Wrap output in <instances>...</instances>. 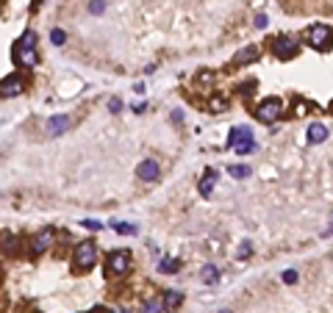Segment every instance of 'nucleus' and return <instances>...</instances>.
<instances>
[{"label": "nucleus", "mask_w": 333, "mask_h": 313, "mask_svg": "<svg viewBox=\"0 0 333 313\" xmlns=\"http://www.w3.org/2000/svg\"><path fill=\"white\" fill-rule=\"evenodd\" d=\"M36 34L34 31H25V34L20 36L14 47H11V61L17 64V67H25V69H34L39 56H36Z\"/></svg>", "instance_id": "1"}, {"label": "nucleus", "mask_w": 333, "mask_h": 313, "mask_svg": "<svg viewBox=\"0 0 333 313\" xmlns=\"http://www.w3.org/2000/svg\"><path fill=\"white\" fill-rule=\"evenodd\" d=\"M306 42L314 47V50H331L333 47V28L331 25H311L306 31Z\"/></svg>", "instance_id": "2"}, {"label": "nucleus", "mask_w": 333, "mask_h": 313, "mask_svg": "<svg viewBox=\"0 0 333 313\" xmlns=\"http://www.w3.org/2000/svg\"><path fill=\"white\" fill-rule=\"evenodd\" d=\"M228 144H231L233 150L239 152V155H247V152L256 150V142H253V133H250V127L239 125V127H233L231 136H228Z\"/></svg>", "instance_id": "3"}, {"label": "nucleus", "mask_w": 333, "mask_h": 313, "mask_svg": "<svg viewBox=\"0 0 333 313\" xmlns=\"http://www.w3.org/2000/svg\"><path fill=\"white\" fill-rule=\"evenodd\" d=\"M281 111H283V103L278 100V97H266V100L258 103V108H256V117L261 119V122H275V119L281 117Z\"/></svg>", "instance_id": "4"}, {"label": "nucleus", "mask_w": 333, "mask_h": 313, "mask_svg": "<svg viewBox=\"0 0 333 313\" xmlns=\"http://www.w3.org/2000/svg\"><path fill=\"white\" fill-rule=\"evenodd\" d=\"M94 263H97V247L92 241H81L75 250V266L86 271V269H92Z\"/></svg>", "instance_id": "5"}, {"label": "nucleus", "mask_w": 333, "mask_h": 313, "mask_svg": "<svg viewBox=\"0 0 333 313\" xmlns=\"http://www.w3.org/2000/svg\"><path fill=\"white\" fill-rule=\"evenodd\" d=\"M297 50H300L297 42L289 39V36H278V39H272V53L281 61H291L294 56H297Z\"/></svg>", "instance_id": "6"}, {"label": "nucleus", "mask_w": 333, "mask_h": 313, "mask_svg": "<svg viewBox=\"0 0 333 313\" xmlns=\"http://www.w3.org/2000/svg\"><path fill=\"white\" fill-rule=\"evenodd\" d=\"M131 266V255L125 250H117V252L109 255V274L111 277H117V274H125Z\"/></svg>", "instance_id": "7"}, {"label": "nucleus", "mask_w": 333, "mask_h": 313, "mask_svg": "<svg viewBox=\"0 0 333 313\" xmlns=\"http://www.w3.org/2000/svg\"><path fill=\"white\" fill-rule=\"evenodd\" d=\"M136 175H139L142 180H147V183H153V180H158L161 169H158V164H155L153 158H145V161L136 167Z\"/></svg>", "instance_id": "8"}, {"label": "nucleus", "mask_w": 333, "mask_h": 313, "mask_svg": "<svg viewBox=\"0 0 333 313\" xmlns=\"http://www.w3.org/2000/svg\"><path fill=\"white\" fill-rule=\"evenodd\" d=\"M69 125H72V117H67V114H59V117H50L47 119V133L50 136H61L67 133Z\"/></svg>", "instance_id": "9"}, {"label": "nucleus", "mask_w": 333, "mask_h": 313, "mask_svg": "<svg viewBox=\"0 0 333 313\" xmlns=\"http://www.w3.org/2000/svg\"><path fill=\"white\" fill-rule=\"evenodd\" d=\"M53 241H56V233H53L50 228H44L42 233H39V236L34 238V255H42V252H47Z\"/></svg>", "instance_id": "10"}, {"label": "nucleus", "mask_w": 333, "mask_h": 313, "mask_svg": "<svg viewBox=\"0 0 333 313\" xmlns=\"http://www.w3.org/2000/svg\"><path fill=\"white\" fill-rule=\"evenodd\" d=\"M22 78H17V75H11V78H3V86H0V94L3 97H14V94H20L22 92Z\"/></svg>", "instance_id": "11"}, {"label": "nucleus", "mask_w": 333, "mask_h": 313, "mask_svg": "<svg viewBox=\"0 0 333 313\" xmlns=\"http://www.w3.org/2000/svg\"><path fill=\"white\" fill-rule=\"evenodd\" d=\"M328 139V127L322 125V122H314V125L308 127V142L311 144H319V142H325Z\"/></svg>", "instance_id": "12"}, {"label": "nucleus", "mask_w": 333, "mask_h": 313, "mask_svg": "<svg viewBox=\"0 0 333 313\" xmlns=\"http://www.w3.org/2000/svg\"><path fill=\"white\" fill-rule=\"evenodd\" d=\"M258 59V44H250L244 50H239L233 56V64H247V61H256Z\"/></svg>", "instance_id": "13"}, {"label": "nucleus", "mask_w": 333, "mask_h": 313, "mask_svg": "<svg viewBox=\"0 0 333 313\" xmlns=\"http://www.w3.org/2000/svg\"><path fill=\"white\" fill-rule=\"evenodd\" d=\"M214 186H217V172L208 169V172L203 175V180H200V194H203V197H211Z\"/></svg>", "instance_id": "14"}, {"label": "nucleus", "mask_w": 333, "mask_h": 313, "mask_svg": "<svg viewBox=\"0 0 333 313\" xmlns=\"http://www.w3.org/2000/svg\"><path fill=\"white\" fill-rule=\"evenodd\" d=\"M200 280H203L205 286H214V283L220 280V271H217V266H211V263H205L203 269H200Z\"/></svg>", "instance_id": "15"}, {"label": "nucleus", "mask_w": 333, "mask_h": 313, "mask_svg": "<svg viewBox=\"0 0 333 313\" xmlns=\"http://www.w3.org/2000/svg\"><path fill=\"white\" fill-rule=\"evenodd\" d=\"M228 175H231V178H250L253 169H250L247 164H231V167H228Z\"/></svg>", "instance_id": "16"}, {"label": "nucleus", "mask_w": 333, "mask_h": 313, "mask_svg": "<svg viewBox=\"0 0 333 313\" xmlns=\"http://www.w3.org/2000/svg\"><path fill=\"white\" fill-rule=\"evenodd\" d=\"M164 308H167L164 299H147V302L142 305V313H164Z\"/></svg>", "instance_id": "17"}, {"label": "nucleus", "mask_w": 333, "mask_h": 313, "mask_svg": "<svg viewBox=\"0 0 333 313\" xmlns=\"http://www.w3.org/2000/svg\"><path fill=\"white\" fill-rule=\"evenodd\" d=\"M178 266H180V263L175 261V258H164V261L158 263V271H164V274H175V271H178Z\"/></svg>", "instance_id": "18"}, {"label": "nucleus", "mask_w": 333, "mask_h": 313, "mask_svg": "<svg viewBox=\"0 0 333 313\" xmlns=\"http://www.w3.org/2000/svg\"><path fill=\"white\" fill-rule=\"evenodd\" d=\"M114 230H117L120 236H133V233H136L133 225H122V222H114Z\"/></svg>", "instance_id": "19"}, {"label": "nucleus", "mask_w": 333, "mask_h": 313, "mask_svg": "<svg viewBox=\"0 0 333 313\" xmlns=\"http://www.w3.org/2000/svg\"><path fill=\"white\" fill-rule=\"evenodd\" d=\"M64 39H67V34H64L61 28H53L50 31V42L53 44H64Z\"/></svg>", "instance_id": "20"}, {"label": "nucleus", "mask_w": 333, "mask_h": 313, "mask_svg": "<svg viewBox=\"0 0 333 313\" xmlns=\"http://www.w3.org/2000/svg\"><path fill=\"white\" fill-rule=\"evenodd\" d=\"M164 302H167V308H175V305L180 302V294H178V291H170V294H167V299H164Z\"/></svg>", "instance_id": "21"}, {"label": "nucleus", "mask_w": 333, "mask_h": 313, "mask_svg": "<svg viewBox=\"0 0 333 313\" xmlns=\"http://www.w3.org/2000/svg\"><path fill=\"white\" fill-rule=\"evenodd\" d=\"M120 108H122V100H120V97H111V100H109V111H111V114H120Z\"/></svg>", "instance_id": "22"}, {"label": "nucleus", "mask_w": 333, "mask_h": 313, "mask_svg": "<svg viewBox=\"0 0 333 313\" xmlns=\"http://www.w3.org/2000/svg\"><path fill=\"white\" fill-rule=\"evenodd\" d=\"M283 283H289V286H291V283H297V271L286 269V271H283Z\"/></svg>", "instance_id": "23"}, {"label": "nucleus", "mask_w": 333, "mask_h": 313, "mask_svg": "<svg viewBox=\"0 0 333 313\" xmlns=\"http://www.w3.org/2000/svg\"><path fill=\"white\" fill-rule=\"evenodd\" d=\"M103 9H106V3H103V0H92V3H89V11H92V14H100Z\"/></svg>", "instance_id": "24"}, {"label": "nucleus", "mask_w": 333, "mask_h": 313, "mask_svg": "<svg viewBox=\"0 0 333 313\" xmlns=\"http://www.w3.org/2000/svg\"><path fill=\"white\" fill-rule=\"evenodd\" d=\"M84 228H89V230H100V228H103V222H97V219H84Z\"/></svg>", "instance_id": "25"}, {"label": "nucleus", "mask_w": 333, "mask_h": 313, "mask_svg": "<svg viewBox=\"0 0 333 313\" xmlns=\"http://www.w3.org/2000/svg\"><path fill=\"white\" fill-rule=\"evenodd\" d=\"M266 25H269L266 14H258V17H256V28H266Z\"/></svg>", "instance_id": "26"}, {"label": "nucleus", "mask_w": 333, "mask_h": 313, "mask_svg": "<svg viewBox=\"0 0 333 313\" xmlns=\"http://www.w3.org/2000/svg\"><path fill=\"white\" fill-rule=\"evenodd\" d=\"M294 114L303 117V114H306V103H294Z\"/></svg>", "instance_id": "27"}, {"label": "nucleus", "mask_w": 333, "mask_h": 313, "mask_svg": "<svg viewBox=\"0 0 333 313\" xmlns=\"http://www.w3.org/2000/svg\"><path fill=\"white\" fill-rule=\"evenodd\" d=\"M247 255H250V244H244V247L239 250V258H247Z\"/></svg>", "instance_id": "28"}, {"label": "nucleus", "mask_w": 333, "mask_h": 313, "mask_svg": "<svg viewBox=\"0 0 333 313\" xmlns=\"http://www.w3.org/2000/svg\"><path fill=\"white\" fill-rule=\"evenodd\" d=\"M322 236H325V238H328V236H333V219H331V225H328V228L322 230Z\"/></svg>", "instance_id": "29"}, {"label": "nucleus", "mask_w": 333, "mask_h": 313, "mask_svg": "<svg viewBox=\"0 0 333 313\" xmlns=\"http://www.w3.org/2000/svg\"><path fill=\"white\" fill-rule=\"evenodd\" d=\"M89 313H103V308H92V311H89Z\"/></svg>", "instance_id": "30"}, {"label": "nucleus", "mask_w": 333, "mask_h": 313, "mask_svg": "<svg viewBox=\"0 0 333 313\" xmlns=\"http://www.w3.org/2000/svg\"><path fill=\"white\" fill-rule=\"evenodd\" d=\"M111 313H131V311H125V308H120V311H111Z\"/></svg>", "instance_id": "31"}]
</instances>
